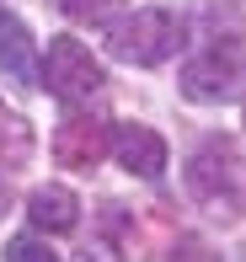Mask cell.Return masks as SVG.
I'll return each mask as SVG.
<instances>
[{"label": "cell", "mask_w": 246, "mask_h": 262, "mask_svg": "<svg viewBox=\"0 0 246 262\" xmlns=\"http://www.w3.org/2000/svg\"><path fill=\"white\" fill-rule=\"evenodd\" d=\"M182 177H187V193L198 204H214V209H230V214L246 204L241 198V156H236V139H225V134H209L187 156Z\"/></svg>", "instance_id": "obj_1"}, {"label": "cell", "mask_w": 246, "mask_h": 262, "mask_svg": "<svg viewBox=\"0 0 246 262\" xmlns=\"http://www.w3.org/2000/svg\"><path fill=\"white\" fill-rule=\"evenodd\" d=\"M107 49H113V59H123V64H145V70L166 64V59L182 49V16H171V11H161V6H145V11H134V16H123L118 27H113Z\"/></svg>", "instance_id": "obj_2"}, {"label": "cell", "mask_w": 246, "mask_h": 262, "mask_svg": "<svg viewBox=\"0 0 246 262\" xmlns=\"http://www.w3.org/2000/svg\"><path fill=\"white\" fill-rule=\"evenodd\" d=\"M236 80H246V38L225 32V38H209L182 64V97L187 102H225L236 91Z\"/></svg>", "instance_id": "obj_3"}, {"label": "cell", "mask_w": 246, "mask_h": 262, "mask_svg": "<svg viewBox=\"0 0 246 262\" xmlns=\"http://www.w3.org/2000/svg\"><path fill=\"white\" fill-rule=\"evenodd\" d=\"M38 80L59 102H80V97H91V91H102L107 75H102L97 54H91L80 38H54L49 54H43V64H38Z\"/></svg>", "instance_id": "obj_4"}, {"label": "cell", "mask_w": 246, "mask_h": 262, "mask_svg": "<svg viewBox=\"0 0 246 262\" xmlns=\"http://www.w3.org/2000/svg\"><path fill=\"white\" fill-rule=\"evenodd\" d=\"M107 150H113V123L107 118L75 113V118H64L59 134H54V161L70 166V171H97V166L107 161Z\"/></svg>", "instance_id": "obj_5"}, {"label": "cell", "mask_w": 246, "mask_h": 262, "mask_svg": "<svg viewBox=\"0 0 246 262\" xmlns=\"http://www.w3.org/2000/svg\"><path fill=\"white\" fill-rule=\"evenodd\" d=\"M113 150H118V161H123L128 177H145V182H155V177L166 171V139H161L155 128H145V123L118 128V134H113Z\"/></svg>", "instance_id": "obj_6"}, {"label": "cell", "mask_w": 246, "mask_h": 262, "mask_svg": "<svg viewBox=\"0 0 246 262\" xmlns=\"http://www.w3.org/2000/svg\"><path fill=\"white\" fill-rule=\"evenodd\" d=\"M0 75L16 80V86H32L38 80V59H32V32L16 11L0 6Z\"/></svg>", "instance_id": "obj_7"}, {"label": "cell", "mask_w": 246, "mask_h": 262, "mask_svg": "<svg viewBox=\"0 0 246 262\" xmlns=\"http://www.w3.org/2000/svg\"><path fill=\"white\" fill-rule=\"evenodd\" d=\"M27 220L38 225V230H49V235H70V230L80 225V204H75V193H70V187L49 182V187H32Z\"/></svg>", "instance_id": "obj_8"}, {"label": "cell", "mask_w": 246, "mask_h": 262, "mask_svg": "<svg viewBox=\"0 0 246 262\" xmlns=\"http://www.w3.org/2000/svg\"><path fill=\"white\" fill-rule=\"evenodd\" d=\"M59 6H64L70 21H80V27H107V21L123 11V0H59Z\"/></svg>", "instance_id": "obj_9"}, {"label": "cell", "mask_w": 246, "mask_h": 262, "mask_svg": "<svg viewBox=\"0 0 246 262\" xmlns=\"http://www.w3.org/2000/svg\"><path fill=\"white\" fill-rule=\"evenodd\" d=\"M6 262H59L49 241H32V235H16V241H6Z\"/></svg>", "instance_id": "obj_10"}, {"label": "cell", "mask_w": 246, "mask_h": 262, "mask_svg": "<svg viewBox=\"0 0 246 262\" xmlns=\"http://www.w3.org/2000/svg\"><path fill=\"white\" fill-rule=\"evenodd\" d=\"M171 262H219V252H209L204 241H182V246H177V257H171Z\"/></svg>", "instance_id": "obj_11"}, {"label": "cell", "mask_w": 246, "mask_h": 262, "mask_svg": "<svg viewBox=\"0 0 246 262\" xmlns=\"http://www.w3.org/2000/svg\"><path fill=\"white\" fill-rule=\"evenodd\" d=\"M241 123H246V107H241Z\"/></svg>", "instance_id": "obj_12"}]
</instances>
